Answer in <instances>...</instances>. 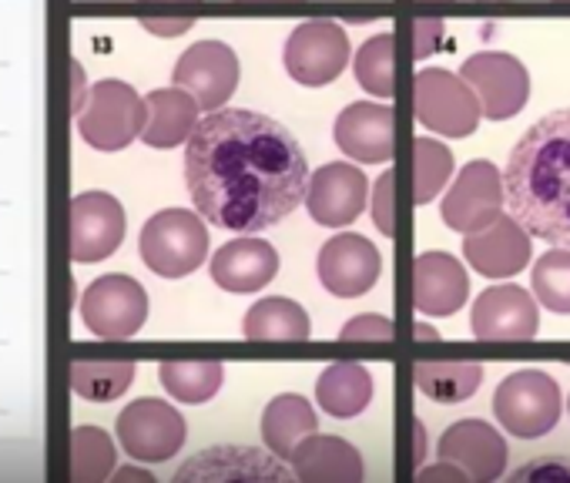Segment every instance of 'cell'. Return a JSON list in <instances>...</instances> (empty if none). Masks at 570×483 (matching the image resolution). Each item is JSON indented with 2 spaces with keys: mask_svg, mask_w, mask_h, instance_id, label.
<instances>
[{
  "mask_svg": "<svg viewBox=\"0 0 570 483\" xmlns=\"http://www.w3.org/2000/svg\"><path fill=\"white\" fill-rule=\"evenodd\" d=\"M185 185L202 218L252 235L306 201L309 165L278 121L248 108H218L185 141Z\"/></svg>",
  "mask_w": 570,
  "mask_h": 483,
  "instance_id": "cell-1",
  "label": "cell"
},
{
  "mask_svg": "<svg viewBox=\"0 0 570 483\" xmlns=\"http://www.w3.org/2000/svg\"><path fill=\"white\" fill-rule=\"evenodd\" d=\"M510 215L547 246L570 249V108L543 115L510 148L503 168Z\"/></svg>",
  "mask_w": 570,
  "mask_h": 483,
  "instance_id": "cell-2",
  "label": "cell"
},
{
  "mask_svg": "<svg viewBox=\"0 0 570 483\" xmlns=\"http://www.w3.org/2000/svg\"><path fill=\"white\" fill-rule=\"evenodd\" d=\"M141 263L161 279L191 276L208 256V228L198 211L165 208L155 211L138 238Z\"/></svg>",
  "mask_w": 570,
  "mask_h": 483,
  "instance_id": "cell-3",
  "label": "cell"
},
{
  "mask_svg": "<svg viewBox=\"0 0 570 483\" xmlns=\"http://www.w3.org/2000/svg\"><path fill=\"white\" fill-rule=\"evenodd\" d=\"M145 118H148L145 98L131 85L118 78H105L88 88V98L78 111V135L85 138V145L98 151H121L135 138H141Z\"/></svg>",
  "mask_w": 570,
  "mask_h": 483,
  "instance_id": "cell-4",
  "label": "cell"
},
{
  "mask_svg": "<svg viewBox=\"0 0 570 483\" xmlns=\"http://www.w3.org/2000/svg\"><path fill=\"white\" fill-rule=\"evenodd\" d=\"M413 115L440 138H466L483 118L476 91L446 68H426L413 78Z\"/></svg>",
  "mask_w": 570,
  "mask_h": 483,
  "instance_id": "cell-5",
  "label": "cell"
},
{
  "mask_svg": "<svg viewBox=\"0 0 570 483\" xmlns=\"http://www.w3.org/2000/svg\"><path fill=\"white\" fill-rule=\"evenodd\" d=\"M493 413L517 440L547 436L560 420V386L543 369H517L497 386Z\"/></svg>",
  "mask_w": 570,
  "mask_h": 483,
  "instance_id": "cell-6",
  "label": "cell"
},
{
  "mask_svg": "<svg viewBox=\"0 0 570 483\" xmlns=\"http://www.w3.org/2000/svg\"><path fill=\"white\" fill-rule=\"evenodd\" d=\"M282 65L293 81L306 88H323L336 81L350 65V38L343 24L330 18H313L296 24L282 45Z\"/></svg>",
  "mask_w": 570,
  "mask_h": 483,
  "instance_id": "cell-7",
  "label": "cell"
},
{
  "mask_svg": "<svg viewBox=\"0 0 570 483\" xmlns=\"http://www.w3.org/2000/svg\"><path fill=\"white\" fill-rule=\"evenodd\" d=\"M121 450L138 463H165L185 446V416L155 396H141L118 413L115 423Z\"/></svg>",
  "mask_w": 570,
  "mask_h": 483,
  "instance_id": "cell-8",
  "label": "cell"
},
{
  "mask_svg": "<svg viewBox=\"0 0 570 483\" xmlns=\"http://www.w3.org/2000/svg\"><path fill=\"white\" fill-rule=\"evenodd\" d=\"M148 319V293L131 276H101L81 296V323L98 339H131Z\"/></svg>",
  "mask_w": 570,
  "mask_h": 483,
  "instance_id": "cell-9",
  "label": "cell"
},
{
  "mask_svg": "<svg viewBox=\"0 0 570 483\" xmlns=\"http://www.w3.org/2000/svg\"><path fill=\"white\" fill-rule=\"evenodd\" d=\"M507 205V191H503V175L497 171L493 161H466L460 168V175L453 178V185L443 195L440 205V218L453 228V231H480L487 228Z\"/></svg>",
  "mask_w": 570,
  "mask_h": 483,
  "instance_id": "cell-10",
  "label": "cell"
},
{
  "mask_svg": "<svg viewBox=\"0 0 570 483\" xmlns=\"http://www.w3.org/2000/svg\"><path fill=\"white\" fill-rule=\"evenodd\" d=\"M460 78L476 91L480 111L490 121H507L523 111L530 98V75L527 68L503 51H480L463 61Z\"/></svg>",
  "mask_w": 570,
  "mask_h": 483,
  "instance_id": "cell-11",
  "label": "cell"
},
{
  "mask_svg": "<svg viewBox=\"0 0 570 483\" xmlns=\"http://www.w3.org/2000/svg\"><path fill=\"white\" fill-rule=\"evenodd\" d=\"M128 218L115 195L81 191L71 198V259L88 266L118 253L125 241Z\"/></svg>",
  "mask_w": 570,
  "mask_h": 483,
  "instance_id": "cell-12",
  "label": "cell"
},
{
  "mask_svg": "<svg viewBox=\"0 0 570 483\" xmlns=\"http://www.w3.org/2000/svg\"><path fill=\"white\" fill-rule=\"evenodd\" d=\"M316 273L326 293H333L336 299H356L376 286L383 273V259L370 238L356 231H343L320 249Z\"/></svg>",
  "mask_w": 570,
  "mask_h": 483,
  "instance_id": "cell-13",
  "label": "cell"
},
{
  "mask_svg": "<svg viewBox=\"0 0 570 483\" xmlns=\"http://www.w3.org/2000/svg\"><path fill=\"white\" fill-rule=\"evenodd\" d=\"M171 85L191 91L202 111H218L235 95L238 58L222 41H198L178 58L171 71Z\"/></svg>",
  "mask_w": 570,
  "mask_h": 483,
  "instance_id": "cell-14",
  "label": "cell"
},
{
  "mask_svg": "<svg viewBox=\"0 0 570 483\" xmlns=\"http://www.w3.org/2000/svg\"><path fill=\"white\" fill-rule=\"evenodd\" d=\"M470 326H473V336L483 343H527L540 329V309L527 289L493 286L476 296Z\"/></svg>",
  "mask_w": 570,
  "mask_h": 483,
  "instance_id": "cell-15",
  "label": "cell"
},
{
  "mask_svg": "<svg viewBox=\"0 0 570 483\" xmlns=\"http://www.w3.org/2000/svg\"><path fill=\"white\" fill-rule=\"evenodd\" d=\"M530 238L533 235L513 215L500 211L487 228L463 238V256L483 279H507L530 263Z\"/></svg>",
  "mask_w": 570,
  "mask_h": 483,
  "instance_id": "cell-16",
  "label": "cell"
},
{
  "mask_svg": "<svg viewBox=\"0 0 570 483\" xmlns=\"http://www.w3.org/2000/svg\"><path fill=\"white\" fill-rule=\"evenodd\" d=\"M366 195H370V181L356 165L330 161L309 175L306 208H309L313 221L330 225V228H343L353 218H360V211L366 208Z\"/></svg>",
  "mask_w": 570,
  "mask_h": 483,
  "instance_id": "cell-17",
  "label": "cell"
},
{
  "mask_svg": "<svg viewBox=\"0 0 570 483\" xmlns=\"http://www.w3.org/2000/svg\"><path fill=\"white\" fill-rule=\"evenodd\" d=\"M333 138L353 161L383 165L393 158V108L380 101H353L340 111Z\"/></svg>",
  "mask_w": 570,
  "mask_h": 483,
  "instance_id": "cell-18",
  "label": "cell"
},
{
  "mask_svg": "<svg viewBox=\"0 0 570 483\" xmlns=\"http://www.w3.org/2000/svg\"><path fill=\"white\" fill-rule=\"evenodd\" d=\"M436 456L463 466L470 480L487 483L507 470V440L483 420H460L440 436Z\"/></svg>",
  "mask_w": 570,
  "mask_h": 483,
  "instance_id": "cell-19",
  "label": "cell"
},
{
  "mask_svg": "<svg viewBox=\"0 0 570 483\" xmlns=\"http://www.w3.org/2000/svg\"><path fill=\"white\" fill-rule=\"evenodd\" d=\"M470 296V276L450 253H423L413 263V306L423 316H453Z\"/></svg>",
  "mask_w": 570,
  "mask_h": 483,
  "instance_id": "cell-20",
  "label": "cell"
},
{
  "mask_svg": "<svg viewBox=\"0 0 570 483\" xmlns=\"http://www.w3.org/2000/svg\"><path fill=\"white\" fill-rule=\"evenodd\" d=\"M208 273L225 293H258L278 276V253L262 238H232L212 256Z\"/></svg>",
  "mask_w": 570,
  "mask_h": 483,
  "instance_id": "cell-21",
  "label": "cell"
},
{
  "mask_svg": "<svg viewBox=\"0 0 570 483\" xmlns=\"http://www.w3.org/2000/svg\"><path fill=\"white\" fill-rule=\"evenodd\" d=\"M296 473L285 470L282 460L268 450L255 446H212L185 463L175 480H293Z\"/></svg>",
  "mask_w": 570,
  "mask_h": 483,
  "instance_id": "cell-22",
  "label": "cell"
},
{
  "mask_svg": "<svg viewBox=\"0 0 570 483\" xmlns=\"http://www.w3.org/2000/svg\"><path fill=\"white\" fill-rule=\"evenodd\" d=\"M293 473L306 483H356L363 480V456L343 436L309 433L289 456Z\"/></svg>",
  "mask_w": 570,
  "mask_h": 483,
  "instance_id": "cell-23",
  "label": "cell"
},
{
  "mask_svg": "<svg viewBox=\"0 0 570 483\" xmlns=\"http://www.w3.org/2000/svg\"><path fill=\"white\" fill-rule=\"evenodd\" d=\"M145 105H148V118H145L141 141L148 148H178V145H185L188 135L195 131L198 111H202L195 95L178 88V85L145 95Z\"/></svg>",
  "mask_w": 570,
  "mask_h": 483,
  "instance_id": "cell-24",
  "label": "cell"
},
{
  "mask_svg": "<svg viewBox=\"0 0 570 483\" xmlns=\"http://www.w3.org/2000/svg\"><path fill=\"white\" fill-rule=\"evenodd\" d=\"M258 433L265 450H272L278 460H289L299 440L316 433V410L299 393H278L265 403Z\"/></svg>",
  "mask_w": 570,
  "mask_h": 483,
  "instance_id": "cell-25",
  "label": "cell"
},
{
  "mask_svg": "<svg viewBox=\"0 0 570 483\" xmlns=\"http://www.w3.org/2000/svg\"><path fill=\"white\" fill-rule=\"evenodd\" d=\"M309 333L313 326L306 309L285 296L258 299L242 319V336L252 343H303Z\"/></svg>",
  "mask_w": 570,
  "mask_h": 483,
  "instance_id": "cell-26",
  "label": "cell"
},
{
  "mask_svg": "<svg viewBox=\"0 0 570 483\" xmlns=\"http://www.w3.org/2000/svg\"><path fill=\"white\" fill-rule=\"evenodd\" d=\"M373 400V376L360 363H333L316 379V403L336 416L353 420L360 416Z\"/></svg>",
  "mask_w": 570,
  "mask_h": 483,
  "instance_id": "cell-27",
  "label": "cell"
},
{
  "mask_svg": "<svg viewBox=\"0 0 570 483\" xmlns=\"http://www.w3.org/2000/svg\"><path fill=\"white\" fill-rule=\"evenodd\" d=\"M416 390L433 403H460L480 390L483 369L480 363H416L413 366Z\"/></svg>",
  "mask_w": 570,
  "mask_h": 483,
  "instance_id": "cell-28",
  "label": "cell"
},
{
  "mask_svg": "<svg viewBox=\"0 0 570 483\" xmlns=\"http://www.w3.org/2000/svg\"><path fill=\"white\" fill-rule=\"evenodd\" d=\"M158 379L168 390V396H175L178 403H205L222 390L225 369L215 359H195V363H161L158 366Z\"/></svg>",
  "mask_w": 570,
  "mask_h": 483,
  "instance_id": "cell-29",
  "label": "cell"
},
{
  "mask_svg": "<svg viewBox=\"0 0 570 483\" xmlns=\"http://www.w3.org/2000/svg\"><path fill=\"white\" fill-rule=\"evenodd\" d=\"M453 175V151L436 138H413V201L426 205L446 188Z\"/></svg>",
  "mask_w": 570,
  "mask_h": 483,
  "instance_id": "cell-30",
  "label": "cell"
},
{
  "mask_svg": "<svg viewBox=\"0 0 570 483\" xmlns=\"http://www.w3.org/2000/svg\"><path fill=\"white\" fill-rule=\"evenodd\" d=\"M135 379V363H71V390L91 403L118 400Z\"/></svg>",
  "mask_w": 570,
  "mask_h": 483,
  "instance_id": "cell-31",
  "label": "cell"
},
{
  "mask_svg": "<svg viewBox=\"0 0 570 483\" xmlns=\"http://www.w3.org/2000/svg\"><path fill=\"white\" fill-rule=\"evenodd\" d=\"M393 58H396V38L386 34H373L360 51H356V81L373 95V98H393L396 91V71H393Z\"/></svg>",
  "mask_w": 570,
  "mask_h": 483,
  "instance_id": "cell-32",
  "label": "cell"
},
{
  "mask_svg": "<svg viewBox=\"0 0 570 483\" xmlns=\"http://www.w3.org/2000/svg\"><path fill=\"white\" fill-rule=\"evenodd\" d=\"M533 296L543 309L570 316V249H550L533 266Z\"/></svg>",
  "mask_w": 570,
  "mask_h": 483,
  "instance_id": "cell-33",
  "label": "cell"
},
{
  "mask_svg": "<svg viewBox=\"0 0 570 483\" xmlns=\"http://www.w3.org/2000/svg\"><path fill=\"white\" fill-rule=\"evenodd\" d=\"M75 480H105L115 473V446L101 426H78L71 436Z\"/></svg>",
  "mask_w": 570,
  "mask_h": 483,
  "instance_id": "cell-34",
  "label": "cell"
},
{
  "mask_svg": "<svg viewBox=\"0 0 570 483\" xmlns=\"http://www.w3.org/2000/svg\"><path fill=\"white\" fill-rule=\"evenodd\" d=\"M393 336H396L393 319L376 316V313L353 316V319L340 329V339H343V343H390Z\"/></svg>",
  "mask_w": 570,
  "mask_h": 483,
  "instance_id": "cell-35",
  "label": "cell"
},
{
  "mask_svg": "<svg viewBox=\"0 0 570 483\" xmlns=\"http://www.w3.org/2000/svg\"><path fill=\"white\" fill-rule=\"evenodd\" d=\"M393 191H396V171H383L376 188H373V221L376 228L393 238L396 235V201H393Z\"/></svg>",
  "mask_w": 570,
  "mask_h": 483,
  "instance_id": "cell-36",
  "label": "cell"
},
{
  "mask_svg": "<svg viewBox=\"0 0 570 483\" xmlns=\"http://www.w3.org/2000/svg\"><path fill=\"white\" fill-rule=\"evenodd\" d=\"M440 38H443V21L440 18H420V21H413V55H416V61L430 58L436 51Z\"/></svg>",
  "mask_w": 570,
  "mask_h": 483,
  "instance_id": "cell-37",
  "label": "cell"
},
{
  "mask_svg": "<svg viewBox=\"0 0 570 483\" xmlns=\"http://www.w3.org/2000/svg\"><path fill=\"white\" fill-rule=\"evenodd\" d=\"M416 480H423V483H433V480H450V483H456V480H470V473H466L463 466L450 463V460H436L433 466L416 470Z\"/></svg>",
  "mask_w": 570,
  "mask_h": 483,
  "instance_id": "cell-38",
  "label": "cell"
},
{
  "mask_svg": "<svg viewBox=\"0 0 570 483\" xmlns=\"http://www.w3.org/2000/svg\"><path fill=\"white\" fill-rule=\"evenodd\" d=\"M191 24H195V18H145V21H141V28H145V31H151V34H161V38L185 34Z\"/></svg>",
  "mask_w": 570,
  "mask_h": 483,
  "instance_id": "cell-39",
  "label": "cell"
},
{
  "mask_svg": "<svg viewBox=\"0 0 570 483\" xmlns=\"http://www.w3.org/2000/svg\"><path fill=\"white\" fill-rule=\"evenodd\" d=\"M517 480H570V466H563V463H550V466L537 463V466L517 470Z\"/></svg>",
  "mask_w": 570,
  "mask_h": 483,
  "instance_id": "cell-40",
  "label": "cell"
},
{
  "mask_svg": "<svg viewBox=\"0 0 570 483\" xmlns=\"http://www.w3.org/2000/svg\"><path fill=\"white\" fill-rule=\"evenodd\" d=\"M426 453V426L423 420H413V463H420Z\"/></svg>",
  "mask_w": 570,
  "mask_h": 483,
  "instance_id": "cell-41",
  "label": "cell"
},
{
  "mask_svg": "<svg viewBox=\"0 0 570 483\" xmlns=\"http://www.w3.org/2000/svg\"><path fill=\"white\" fill-rule=\"evenodd\" d=\"M85 98H88V95H85V75H81V68L75 65V101H71V108H75V111H81Z\"/></svg>",
  "mask_w": 570,
  "mask_h": 483,
  "instance_id": "cell-42",
  "label": "cell"
},
{
  "mask_svg": "<svg viewBox=\"0 0 570 483\" xmlns=\"http://www.w3.org/2000/svg\"><path fill=\"white\" fill-rule=\"evenodd\" d=\"M413 333H416V339H423V343H430V339L436 343V339H440V329H433V326H426V323H416Z\"/></svg>",
  "mask_w": 570,
  "mask_h": 483,
  "instance_id": "cell-43",
  "label": "cell"
},
{
  "mask_svg": "<svg viewBox=\"0 0 570 483\" xmlns=\"http://www.w3.org/2000/svg\"><path fill=\"white\" fill-rule=\"evenodd\" d=\"M135 476L138 480H151V473H145V470H121L118 473V480H135Z\"/></svg>",
  "mask_w": 570,
  "mask_h": 483,
  "instance_id": "cell-44",
  "label": "cell"
},
{
  "mask_svg": "<svg viewBox=\"0 0 570 483\" xmlns=\"http://www.w3.org/2000/svg\"><path fill=\"white\" fill-rule=\"evenodd\" d=\"M567 410H570V400H567Z\"/></svg>",
  "mask_w": 570,
  "mask_h": 483,
  "instance_id": "cell-45",
  "label": "cell"
}]
</instances>
